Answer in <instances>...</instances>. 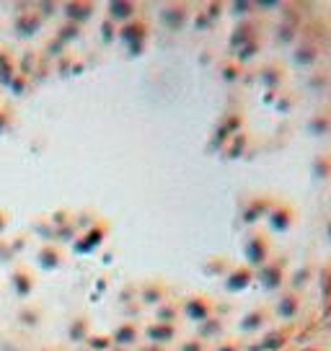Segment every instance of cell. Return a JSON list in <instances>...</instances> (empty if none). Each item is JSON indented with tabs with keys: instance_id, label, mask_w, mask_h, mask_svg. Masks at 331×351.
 Listing matches in <instances>:
<instances>
[{
	"instance_id": "6da1fadb",
	"label": "cell",
	"mask_w": 331,
	"mask_h": 351,
	"mask_svg": "<svg viewBox=\"0 0 331 351\" xmlns=\"http://www.w3.org/2000/svg\"><path fill=\"white\" fill-rule=\"evenodd\" d=\"M0 351H331V8L0 3Z\"/></svg>"
}]
</instances>
